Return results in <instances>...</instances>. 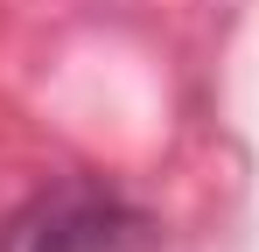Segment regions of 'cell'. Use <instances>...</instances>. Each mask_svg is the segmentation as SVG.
Returning a JSON list of instances; mask_svg holds the SVG:
<instances>
[{
  "label": "cell",
  "instance_id": "obj_1",
  "mask_svg": "<svg viewBox=\"0 0 259 252\" xmlns=\"http://www.w3.org/2000/svg\"><path fill=\"white\" fill-rule=\"evenodd\" d=\"M0 252H161V217L112 182H49L0 217Z\"/></svg>",
  "mask_w": 259,
  "mask_h": 252
}]
</instances>
